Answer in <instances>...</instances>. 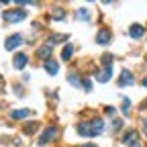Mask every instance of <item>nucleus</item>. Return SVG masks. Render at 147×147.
Listing matches in <instances>:
<instances>
[{
	"mask_svg": "<svg viewBox=\"0 0 147 147\" xmlns=\"http://www.w3.org/2000/svg\"><path fill=\"white\" fill-rule=\"evenodd\" d=\"M2 18L6 23H18V21H25L27 18V12L21 10V8H14V10H4L2 12Z\"/></svg>",
	"mask_w": 147,
	"mask_h": 147,
	"instance_id": "1",
	"label": "nucleus"
},
{
	"mask_svg": "<svg viewBox=\"0 0 147 147\" xmlns=\"http://www.w3.org/2000/svg\"><path fill=\"white\" fill-rule=\"evenodd\" d=\"M119 88H125V86H133L135 84V76H133V71H129V69H123L121 71V76H119Z\"/></svg>",
	"mask_w": 147,
	"mask_h": 147,
	"instance_id": "2",
	"label": "nucleus"
},
{
	"mask_svg": "<svg viewBox=\"0 0 147 147\" xmlns=\"http://www.w3.org/2000/svg\"><path fill=\"white\" fill-rule=\"evenodd\" d=\"M55 137H57V127H47L41 133V137H39V145H45V143L53 141Z\"/></svg>",
	"mask_w": 147,
	"mask_h": 147,
	"instance_id": "3",
	"label": "nucleus"
},
{
	"mask_svg": "<svg viewBox=\"0 0 147 147\" xmlns=\"http://www.w3.org/2000/svg\"><path fill=\"white\" fill-rule=\"evenodd\" d=\"M88 125H90V135L92 137H98L104 131V121L102 119H92V121H88Z\"/></svg>",
	"mask_w": 147,
	"mask_h": 147,
	"instance_id": "4",
	"label": "nucleus"
},
{
	"mask_svg": "<svg viewBox=\"0 0 147 147\" xmlns=\"http://www.w3.org/2000/svg\"><path fill=\"white\" fill-rule=\"evenodd\" d=\"M21 45H23V35H10L8 39L4 41V49L6 51H12L16 47H21Z\"/></svg>",
	"mask_w": 147,
	"mask_h": 147,
	"instance_id": "5",
	"label": "nucleus"
},
{
	"mask_svg": "<svg viewBox=\"0 0 147 147\" xmlns=\"http://www.w3.org/2000/svg\"><path fill=\"white\" fill-rule=\"evenodd\" d=\"M110 37H113V35H110L108 29H100L98 35H96V43H98V45H108V43H110Z\"/></svg>",
	"mask_w": 147,
	"mask_h": 147,
	"instance_id": "6",
	"label": "nucleus"
},
{
	"mask_svg": "<svg viewBox=\"0 0 147 147\" xmlns=\"http://www.w3.org/2000/svg\"><path fill=\"white\" fill-rule=\"evenodd\" d=\"M27 63H29L27 53H16V55H14V59H12V65H14L16 69H23Z\"/></svg>",
	"mask_w": 147,
	"mask_h": 147,
	"instance_id": "7",
	"label": "nucleus"
},
{
	"mask_svg": "<svg viewBox=\"0 0 147 147\" xmlns=\"http://www.w3.org/2000/svg\"><path fill=\"white\" fill-rule=\"evenodd\" d=\"M129 35H131L133 37V39H143V35H145V29L141 27V25H131V27H129Z\"/></svg>",
	"mask_w": 147,
	"mask_h": 147,
	"instance_id": "8",
	"label": "nucleus"
},
{
	"mask_svg": "<svg viewBox=\"0 0 147 147\" xmlns=\"http://www.w3.org/2000/svg\"><path fill=\"white\" fill-rule=\"evenodd\" d=\"M43 65H45V71H47V74H51V76H55V74H57V69H59V63L55 61V59H51V57H49V59H45V63H43Z\"/></svg>",
	"mask_w": 147,
	"mask_h": 147,
	"instance_id": "9",
	"label": "nucleus"
},
{
	"mask_svg": "<svg viewBox=\"0 0 147 147\" xmlns=\"http://www.w3.org/2000/svg\"><path fill=\"white\" fill-rule=\"evenodd\" d=\"M51 51H53V47H51V45H43V47L37 49V57L45 61V59H49V57H51Z\"/></svg>",
	"mask_w": 147,
	"mask_h": 147,
	"instance_id": "10",
	"label": "nucleus"
},
{
	"mask_svg": "<svg viewBox=\"0 0 147 147\" xmlns=\"http://www.w3.org/2000/svg\"><path fill=\"white\" fill-rule=\"evenodd\" d=\"M110 78H113V67H104L102 71H98V74H96V80H98V82H102V84H104V82H108Z\"/></svg>",
	"mask_w": 147,
	"mask_h": 147,
	"instance_id": "11",
	"label": "nucleus"
},
{
	"mask_svg": "<svg viewBox=\"0 0 147 147\" xmlns=\"http://www.w3.org/2000/svg\"><path fill=\"white\" fill-rule=\"evenodd\" d=\"M65 39H67V35H59V33H51V35H49V41H47V45H51V47H53L55 43H63Z\"/></svg>",
	"mask_w": 147,
	"mask_h": 147,
	"instance_id": "12",
	"label": "nucleus"
},
{
	"mask_svg": "<svg viewBox=\"0 0 147 147\" xmlns=\"http://www.w3.org/2000/svg\"><path fill=\"white\" fill-rule=\"evenodd\" d=\"M29 115H31L29 108H21V110H12V113H10V119H12V121H18V119H27Z\"/></svg>",
	"mask_w": 147,
	"mask_h": 147,
	"instance_id": "13",
	"label": "nucleus"
},
{
	"mask_svg": "<svg viewBox=\"0 0 147 147\" xmlns=\"http://www.w3.org/2000/svg\"><path fill=\"white\" fill-rule=\"evenodd\" d=\"M76 131H78L80 137H92V135H90V125H88V121H86V123H80V125L76 127Z\"/></svg>",
	"mask_w": 147,
	"mask_h": 147,
	"instance_id": "14",
	"label": "nucleus"
},
{
	"mask_svg": "<svg viewBox=\"0 0 147 147\" xmlns=\"http://www.w3.org/2000/svg\"><path fill=\"white\" fill-rule=\"evenodd\" d=\"M137 131H135V129H131V131H127V135L123 137V143H127V145H131V143H135V141H139L137 139Z\"/></svg>",
	"mask_w": 147,
	"mask_h": 147,
	"instance_id": "15",
	"label": "nucleus"
},
{
	"mask_svg": "<svg viewBox=\"0 0 147 147\" xmlns=\"http://www.w3.org/2000/svg\"><path fill=\"white\" fill-rule=\"evenodd\" d=\"M51 18H55V21H63V18H65V10H63L61 6L53 8V10H51Z\"/></svg>",
	"mask_w": 147,
	"mask_h": 147,
	"instance_id": "16",
	"label": "nucleus"
},
{
	"mask_svg": "<svg viewBox=\"0 0 147 147\" xmlns=\"http://www.w3.org/2000/svg\"><path fill=\"white\" fill-rule=\"evenodd\" d=\"M71 55H74V45H65L63 51H61V57L67 61V59H71Z\"/></svg>",
	"mask_w": 147,
	"mask_h": 147,
	"instance_id": "17",
	"label": "nucleus"
},
{
	"mask_svg": "<svg viewBox=\"0 0 147 147\" xmlns=\"http://www.w3.org/2000/svg\"><path fill=\"white\" fill-rule=\"evenodd\" d=\"M88 16H90L88 8H78V10H76V18H78V21H82V18H88Z\"/></svg>",
	"mask_w": 147,
	"mask_h": 147,
	"instance_id": "18",
	"label": "nucleus"
},
{
	"mask_svg": "<svg viewBox=\"0 0 147 147\" xmlns=\"http://www.w3.org/2000/svg\"><path fill=\"white\" fill-rule=\"evenodd\" d=\"M67 80H69L74 86H76V88H80V86H82V82L78 80V76H76V74H69V76H67Z\"/></svg>",
	"mask_w": 147,
	"mask_h": 147,
	"instance_id": "19",
	"label": "nucleus"
},
{
	"mask_svg": "<svg viewBox=\"0 0 147 147\" xmlns=\"http://www.w3.org/2000/svg\"><path fill=\"white\" fill-rule=\"evenodd\" d=\"M102 63H104V67H110V63H113V55L106 53L104 57H102Z\"/></svg>",
	"mask_w": 147,
	"mask_h": 147,
	"instance_id": "20",
	"label": "nucleus"
},
{
	"mask_svg": "<svg viewBox=\"0 0 147 147\" xmlns=\"http://www.w3.org/2000/svg\"><path fill=\"white\" fill-rule=\"evenodd\" d=\"M129 104H131V100H129V98H123V113H125V115L129 113Z\"/></svg>",
	"mask_w": 147,
	"mask_h": 147,
	"instance_id": "21",
	"label": "nucleus"
},
{
	"mask_svg": "<svg viewBox=\"0 0 147 147\" xmlns=\"http://www.w3.org/2000/svg\"><path fill=\"white\" fill-rule=\"evenodd\" d=\"M35 129H37V123H29V125L25 127V133H33Z\"/></svg>",
	"mask_w": 147,
	"mask_h": 147,
	"instance_id": "22",
	"label": "nucleus"
},
{
	"mask_svg": "<svg viewBox=\"0 0 147 147\" xmlns=\"http://www.w3.org/2000/svg\"><path fill=\"white\" fill-rule=\"evenodd\" d=\"M121 127H123V121H121V119H115V121H113V129H115V131H119Z\"/></svg>",
	"mask_w": 147,
	"mask_h": 147,
	"instance_id": "23",
	"label": "nucleus"
},
{
	"mask_svg": "<svg viewBox=\"0 0 147 147\" xmlns=\"http://www.w3.org/2000/svg\"><path fill=\"white\" fill-rule=\"evenodd\" d=\"M82 86H84V90H92V84H90V80H84V82H82Z\"/></svg>",
	"mask_w": 147,
	"mask_h": 147,
	"instance_id": "24",
	"label": "nucleus"
},
{
	"mask_svg": "<svg viewBox=\"0 0 147 147\" xmlns=\"http://www.w3.org/2000/svg\"><path fill=\"white\" fill-rule=\"evenodd\" d=\"M143 131H145V135H147V119H143Z\"/></svg>",
	"mask_w": 147,
	"mask_h": 147,
	"instance_id": "25",
	"label": "nucleus"
},
{
	"mask_svg": "<svg viewBox=\"0 0 147 147\" xmlns=\"http://www.w3.org/2000/svg\"><path fill=\"white\" fill-rule=\"evenodd\" d=\"M129 147H141V143H139V141H135V143H131Z\"/></svg>",
	"mask_w": 147,
	"mask_h": 147,
	"instance_id": "26",
	"label": "nucleus"
},
{
	"mask_svg": "<svg viewBox=\"0 0 147 147\" xmlns=\"http://www.w3.org/2000/svg\"><path fill=\"white\" fill-rule=\"evenodd\" d=\"M82 147H98V145H94V143H86V145H82Z\"/></svg>",
	"mask_w": 147,
	"mask_h": 147,
	"instance_id": "27",
	"label": "nucleus"
},
{
	"mask_svg": "<svg viewBox=\"0 0 147 147\" xmlns=\"http://www.w3.org/2000/svg\"><path fill=\"white\" fill-rule=\"evenodd\" d=\"M141 84H143V86H145V88H147V76H145V78H143V80H141Z\"/></svg>",
	"mask_w": 147,
	"mask_h": 147,
	"instance_id": "28",
	"label": "nucleus"
}]
</instances>
